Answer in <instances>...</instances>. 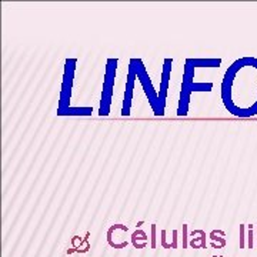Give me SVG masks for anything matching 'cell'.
Returning a JSON list of instances; mask_svg holds the SVG:
<instances>
[{
	"instance_id": "6da1fadb",
	"label": "cell",
	"mask_w": 257,
	"mask_h": 257,
	"mask_svg": "<svg viewBox=\"0 0 257 257\" xmlns=\"http://www.w3.org/2000/svg\"><path fill=\"white\" fill-rule=\"evenodd\" d=\"M220 96L226 110L236 117L257 115V58L245 56L229 66L223 76Z\"/></svg>"
},
{
	"instance_id": "7a4b0ae2",
	"label": "cell",
	"mask_w": 257,
	"mask_h": 257,
	"mask_svg": "<svg viewBox=\"0 0 257 257\" xmlns=\"http://www.w3.org/2000/svg\"><path fill=\"white\" fill-rule=\"evenodd\" d=\"M194 67L185 63L183 69V82H182V90L179 97V106H177V116L185 117L189 115V105L192 93L196 92H211L213 83H194Z\"/></svg>"
},
{
	"instance_id": "3957f363",
	"label": "cell",
	"mask_w": 257,
	"mask_h": 257,
	"mask_svg": "<svg viewBox=\"0 0 257 257\" xmlns=\"http://www.w3.org/2000/svg\"><path fill=\"white\" fill-rule=\"evenodd\" d=\"M128 63H130V64L134 67V70H136L137 80L140 82L141 87H143V92H144L146 97H147V100H149V105H150V107H152L154 116H157V117L164 116V109L162 107L160 100H159V92L154 89L152 79H150V76H149V71H147V69H146L144 63L141 62V59H137V58L130 59V62H128Z\"/></svg>"
},
{
	"instance_id": "277c9868",
	"label": "cell",
	"mask_w": 257,
	"mask_h": 257,
	"mask_svg": "<svg viewBox=\"0 0 257 257\" xmlns=\"http://www.w3.org/2000/svg\"><path fill=\"white\" fill-rule=\"evenodd\" d=\"M117 64H119V60L116 58L107 59V62H106L103 89H102V97H100V106H99V116L102 117H106L110 115L112 99H113V92H115Z\"/></svg>"
},
{
	"instance_id": "5b68a950",
	"label": "cell",
	"mask_w": 257,
	"mask_h": 257,
	"mask_svg": "<svg viewBox=\"0 0 257 257\" xmlns=\"http://www.w3.org/2000/svg\"><path fill=\"white\" fill-rule=\"evenodd\" d=\"M77 59H66L64 70H63V82L59 96L58 113L70 107L71 93H73V83H74V71H76Z\"/></svg>"
},
{
	"instance_id": "8992f818",
	"label": "cell",
	"mask_w": 257,
	"mask_h": 257,
	"mask_svg": "<svg viewBox=\"0 0 257 257\" xmlns=\"http://www.w3.org/2000/svg\"><path fill=\"white\" fill-rule=\"evenodd\" d=\"M128 233V227L126 224L122 223H116L113 226L109 227L107 233H106V239H107V245L112 249H126L128 246L126 236Z\"/></svg>"
},
{
	"instance_id": "52a82bcc",
	"label": "cell",
	"mask_w": 257,
	"mask_h": 257,
	"mask_svg": "<svg viewBox=\"0 0 257 257\" xmlns=\"http://www.w3.org/2000/svg\"><path fill=\"white\" fill-rule=\"evenodd\" d=\"M137 80V74L134 67L128 63V77H126V89H125V97H123V105H122V116H130V110H131V102H133V96H134V84Z\"/></svg>"
},
{
	"instance_id": "ba28073f",
	"label": "cell",
	"mask_w": 257,
	"mask_h": 257,
	"mask_svg": "<svg viewBox=\"0 0 257 257\" xmlns=\"http://www.w3.org/2000/svg\"><path fill=\"white\" fill-rule=\"evenodd\" d=\"M172 67H173V59H164L162 80H160V90H159V100H160V105H162L164 110H166V99H167L169 83H170V77H172Z\"/></svg>"
},
{
	"instance_id": "9c48e42d",
	"label": "cell",
	"mask_w": 257,
	"mask_h": 257,
	"mask_svg": "<svg viewBox=\"0 0 257 257\" xmlns=\"http://www.w3.org/2000/svg\"><path fill=\"white\" fill-rule=\"evenodd\" d=\"M186 64H190L192 67H219L222 64V59H186Z\"/></svg>"
},
{
	"instance_id": "30bf717a",
	"label": "cell",
	"mask_w": 257,
	"mask_h": 257,
	"mask_svg": "<svg viewBox=\"0 0 257 257\" xmlns=\"http://www.w3.org/2000/svg\"><path fill=\"white\" fill-rule=\"evenodd\" d=\"M130 243H131V246H133L134 249H137V250L146 249L147 245H149V236H147V233H146L144 230L136 229V230L131 233V236H130Z\"/></svg>"
},
{
	"instance_id": "8fae6325",
	"label": "cell",
	"mask_w": 257,
	"mask_h": 257,
	"mask_svg": "<svg viewBox=\"0 0 257 257\" xmlns=\"http://www.w3.org/2000/svg\"><path fill=\"white\" fill-rule=\"evenodd\" d=\"M189 246L192 249H206V232L204 230H193L190 233Z\"/></svg>"
},
{
	"instance_id": "7c38bea8",
	"label": "cell",
	"mask_w": 257,
	"mask_h": 257,
	"mask_svg": "<svg viewBox=\"0 0 257 257\" xmlns=\"http://www.w3.org/2000/svg\"><path fill=\"white\" fill-rule=\"evenodd\" d=\"M93 107H69L58 113V116H92Z\"/></svg>"
},
{
	"instance_id": "4fadbf2b",
	"label": "cell",
	"mask_w": 257,
	"mask_h": 257,
	"mask_svg": "<svg viewBox=\"0 0 257 257\" xmlns=\"http://www.w3.org/2000/svg\"><path fill=\"white\" fill-rule=\"evenodd\" d=\"M209 239H210V246L213 249H223L226 246V233L223 230H219V229L211 230Z\"/></svg>"
},
{
	"instance_id": "5bb4252c",
	"label": "cell",
	"mask_w": 257,
	"mask_h": 257,
	"mask_svg": "<svg viewBox=\"0 0 257 257\" xmlns=\"http://www.w3.org/2000/svg\"><path fill=\"white\" fill-rule=\"evenodd\" d=\"M157 227L156 224H152V233H150V249H156L157 247Z\"/></svg>"
},
{
	"instance_id": "9a60e30c",
	"label": "cell",
	"mask_w": 257,
	"mask_h": 257,
	"mask_svg": "<svg viewBox=\"0 0 257 257\" xmlns=\"http://www.w3.org/2000/svg\"><path fill=\"white\" fill-rule=\"evenodd\" d=\"M160 246L163 249H172V246L167 243V232L164 229L160 232Z\"/></svg>"
},
{
	"instance_id": "2e32d148",
	"label": "cell",
	"mask_w": 257,
	"mask_h": 257,
	"mask_svg": "<svg viewBox=\"0 0 257 257\" xmlns=\"http://www.w3.org/2000/svg\"><path fill=\"white\" fill-rule=\"evenodd\" d=\"M247 227H249V237H247L249 243H247V246H249V249H253V226L249 224Z\"/></svg>"
},
{
	"instance_id": "e0dca14e",
	"label": "cell",
	"mask_w": 257,
	"mask_h": 257,
	"mask_svg": "<svg viewBox=\"0 0 257 257\" xmlns=\"http://www.w3.org/2000/svg\"><path fill=\"white\" fill-rule=\"evenodd\" d=\"M245 230H246V224H240V247L245 249Z\"/></svg>"
},
{
	"instance_id": "ac0fdd59",
	"label": "cell",
	"mask_w": 257,
	"mask_h": 257,
	"mask_svg": "<svg viewBox=\"0 0 257 257\" xmlns=\"http://www.w3.org/2000/svg\"><path fill=\"white\" fill-rule=\"evenodd\" d=\"M189 236H187V224H183V249H187L189 246Z\"/></svg>"
},
{
	"instance_id": "d6986e66",
	"label": "cell",
	"mask_w": 257,
	"mask_h": 257,
	"mask_svg": "<svg viewBox=\"0 0 257 257\" xmlns=\"http://www.w3.org/2000/svg\"><path fill=\"white\" fill-rule=\"evenodd\" d=\"M179 232L177 230H173V237H172V246H173V249H177V242H179Z\"/></svg>"
}]
</instances>
